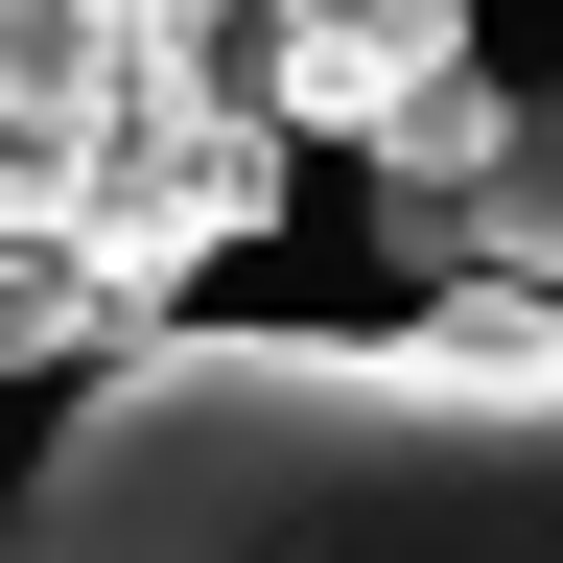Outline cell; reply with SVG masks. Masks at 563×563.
I'll return each mask as SVG.
<instances>
[{
    "label": "cell",
    "mask_w": 563,
    "mask_h": 563,
    "mask_svg": "<svg viewBox=\"0 0 563 563\" xmlns=\"http://www.w3.org/2000/svg\"><path fill=\"white\" fill-rule=\"evenodd\" d=\"M0 563H563V306L165 329L47 422Z\"/></svg>",
    "instance_id": "obj_1"
},
{
    "label": "cell",
    "mask_w": 563,
    "mask_h": 563,
    "mask_svg": "<svg viewBox=\"0 0 563 563\" xmlns=\"http://www.w3.org/2000/svg\"><path fill=\"white\" fill-rule=\"evenodd\" d=\"M376 258L446 306H563V70H517V95L470 70L376 141Z\"/></svg>",
    "instance_id": "obj_2"
},
{
    "label": "cell",
    "mask_w": 563,
    "mask_h": 563,
    "mask_svg": "<svg viewBox=\"0 0 563 563\" xmlns=\"http://www.w3.org/2000/svg\"><path fill=\"white\" fill-rule=\"evenodd\" d=\"M235 95H258V141H376L422 118V95H470V24L446 0H282V24H235Z\"/></svg>",
    "instance_id": "obj_3"
}]
</instances>
